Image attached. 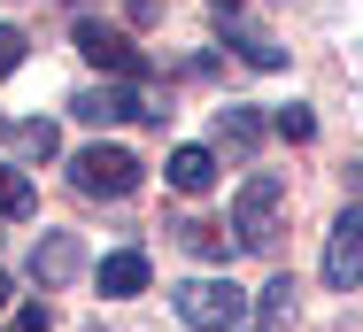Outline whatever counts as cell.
<instances>
[{
    "instance_id": "1",
    "label": "cell",
    "mask_w": 363,
    "mask_h": 332,
    "mask_svg": "<svg viewBox=\"0 0 363 332\" xmlns=\"http://www.w3.org/2000/svg\"><path fill=\"white\" fill-rule=\"evenodd\" d=\"M70 116L77 124H93V132H108V124H162L170 109H162V93H147L140 77H124V85H85V93H70Z\"/></svg>"
},
{
    "instance_id": "2",
    "label": "cell",
    "mask_w": 363,
    "mask_h": 332,
    "mask_svg": "<svg viewBox=\"0 0 363 332\" xmlns=\"http://www.w3.org/2000/svg\"><path fill=\"white\" fill-rule=\"evenodd\" d=\"M170 309H178V325H194V332H240L247 325V294L232 278H186V286H170Z\"/></svg>"
},
{
    "instance_id": "3",
    "label": "cell",
    "mask_w": 363,
    "mask_h": 332,
    "mask_svg": "<svg viewBox=\"0 0 363 332\" xmlns=\"http://www.w3.org/2000/svg\"><path fill=\"white\" fill-rule=\"evenodd\" d=\"M70 186L85 201H124V194H140V162H132L124 147H101V139H93V147L70 155Z\"/></svg>"
},
{
    "instance_id": "4",
    "label": "cell",
    "mask_w": 363,
    "mask_h": 332,
    "mask_svg": "<svg viewBox=\"0 0 363 332\" xmlns=\"http://www.w3.org/2000/svg\"><path fill=\"white\" fill-rule=\"evenodd\" d=\"M279 209H286V186H279L271 170H255V178L240 186V201H232V240H240V248H271V240H279Z\"/></svg>"
},
{
    "instance_id": "5",
    "label": "cell",
    "mask_w": 363,
    "mask_h": 332,
    "mask_svg": "<svg viewBox=\"0 0 363 332\" xmlns=\"http://www.w3.org/2000/svg\"><path fill=\"white\" fill-rule=\"evenodd\" d=\"M70 39H77V55H85L93 70H108V77H140V85L155 77V70H147V55L124 39V31H116V23H101V16H77Z\"/></svg>"
},
{
    "instance_id": "6",
    "label": "cell",
    "mask_w": 363,
    "mask_h": 332,
    "mask_svg": "<svg viewBox=\"0 0 363 332\" xmlns=\"http://www.w3.org/2000/svg\"><path fill=\"white\" fill-rule=\"evenodd\" d=\"M363 278V201L356 209H340V224H333V240H325V286H356Z\"/></svg>"
},
{
    "instance_id": "7",
    "label": "cell",
    "mask_w": 363,
    "mask_h": 332,
    "mask_svg": "<svg viewBox=\"0 0 363 332\" xmlns=\"http://www.w3.org/2000/svg\"><path fill=\"white\" fill-rule=\"evenodd\" d=\"M77 270H85V240H77V232L31 240V278H39V286H70Z\"/></svg>"
},
{
    "instance_id": "8",
    "label": "cell",
    "mask_w": 363,
    "mask_h": 332,
    "mask_svg": "<svg viewBox=\"0 0 363 332\" xmlns=\"http://www.w3.org/2000/svg\"><path fill=\"white\" fill-rule=\"evenodd\" d=\"M93 278H101L108 301H124V294H140V286H147V255H140V248H116V255H101Z\"/></svg>"
},
{
    "instance_id": "9",
    "label": "cell",
    "mask_w": 363,
    "mask_h": 332,
    "mask_svg": "<svg viewBox=\"0 0 363 332\" xmlns=\"http://www.w3.org/2000/svg\"><path fill=\"white\" fill-rule=\"evenodd\" d=\"M162 170H170V186H178V194H209L217 155H209V147H170V162H162Z\"/></svg>"
},
{
    "instance_id": "10",
    "label": "cell",
    "mask_w": 363,
    "mask_h": 332,
    "mask_svg": "<svg viewBox=\"0 0 363 332\" xmlns=\"http://www.w3.org/2000/svg\"><path fill=\"white\" fill-rule=\"evenodd\" d=\"M255 139H263V116H255V109H217V147L247 155Z\"/></svg>"
},
{
    "instance_id": "11",
    "label": "cell",
    "mask_w": 363,
    "mask_h": 332,
    "mask_svg": "<svg viewBox=\"0 0 363 332\" xmlns=\"http://www.w3.org/2000/svg\"><path fill=\"white\" fill-rule=\"evenodd\" d=\"M178 240H186L201 263H224V255L240 248V240H224V224H201V216H194V224H178Z\"/></svg>"
},
{
    "instance_id": "12",
    "label": "cell",
    "mask_w": 363,
    "mask_h": 332,
    "mask_svg": "<svg viewBox=\"0 0 363 332\" xmlns=\"http://www.w3.org/2000/svg\"><path fill=\"white\" fill-rule=\"evenodd\" d=\"M31 209H39V194H31V178H23L16 162H0V216H16V224H23Z\"/></svg>"
},
{
    "instance_id": "13",
    "label": "cell",
    "mask_w": 363,
    "mask_h": 332,
    "mask_svg": "<svg viewBox=\"0 0 363 332\" xmlns=\"http://www.w3.org/2000/svg\"><path fill=\"white\" fill-rule=\"evenodd\" d=\"M16 155H23V162H47V155H55V147H62V132H55V124H47V116H31V124H16Z\"/></svg>"
},
{
    "instance_id": "14",
    "label": "cell",
    "mask_w": 363,
    "mask_h": 332,
    "mask_svg": "<svg viewBox=\"0 0 363 332\" xmlns=\"http://www.w3.org/2000/svg\"><path fill=\"white\" fill-rule=\"evenodd\" d=\"M255 317H263V325H286V317H294V286H286V278H271V286L255 294Z\"/></svg>"
},
{
    "instance_id": "15",
    "label": "cell",
    "mask_w": 363,
    "mask_h": 332,
    "mask_svg": "<svg viewBox=\"0 0 363 332\" xmlns=\"http://www.w3.org/2000/svg\"><path fill=\"white\" fill-rule=\"evenodd\" d=\"M271 132H279V139H317V116H309V109H279Z\"/></svg>"
},
{
    "instance_id": "16",
    "label": "cell",
    "mask_w": 363,
    "mask_h": 332,
    "mask_svg": "<svg viewBox=\"0 0 363 332\" xmlns=\"http://www.w3.org/2000/svg\"><path fill=\"white\" fill-rule=\"evenodd\" d=\"M23 47H31V39H23L16 23H0V77H8V70H23Z\"/></svg>"
},
{
    "instance_id": "17",
    "label": "cell",
    "mask_w": 363,
    "mask_h": 332,
    "mask_svg": "<svg viewBox=\"0 0 363 332\" xmlns=\"http://www.w3.org/2000/svg\"><path fill=\"white\" fill-rule=\"evenodd\" d=\"M55 325V317H47V309H39V301H31V309H16V317H8V332H47Z\"/></svg>"
},
{
    "instance_id": "18",
    "label": "cell",
    "mask_w": 363,
    "mask_h": 332,
    "mask_svg": "<svg viewBox=\"0 0 363 332\" xmlns=\"http://www.w3.org/2000/svg\"><path fill=\"white\" fill-rule=\"evenodd\" d=\"M162 16V0H132V23H155Z\"/></svg>"
},
{
    "instance_id": "19",
    "label": "cell",
    "mask_w": 363,
    "mask_h": 332,
    "mask_svg": "<svg viewBox=\"0 0 363 332\" xmlns=\"http://www.w3.org/2000/svg\"><path fill=\"white\" fill-rule=\"evenodd\" d=\"M0 317H8V270H0Z\"/></svg>"
},
{
    "instance_id": "20",
    "label": "cell",
    "mask_w": 363,
    "mask_h": 332,
    "mask_svg": "<svg viewBox=\"0 0 363 332\" xmlns=\"http://www.w3.org/2000/svg\"><path fill=\"white\" fill-rule=\"evenodd\" d=\"M232 8H240V0H217V16H232Z\"/></svg>"
},
{
    "instance_id": "21",
    "label": "cell",
    "mask_w": 363,
    "mask_h": 332,
    "mask_svg": "<svg viewBox=\"0 0 363 332\" xmlns=\"http://www.w3.org/2000/svg\"><path fill=\"white\" fill-rule=\"evenodd\" d=\"M356 194H363V162H356Z\"/></svg>"
}]
</instances>
